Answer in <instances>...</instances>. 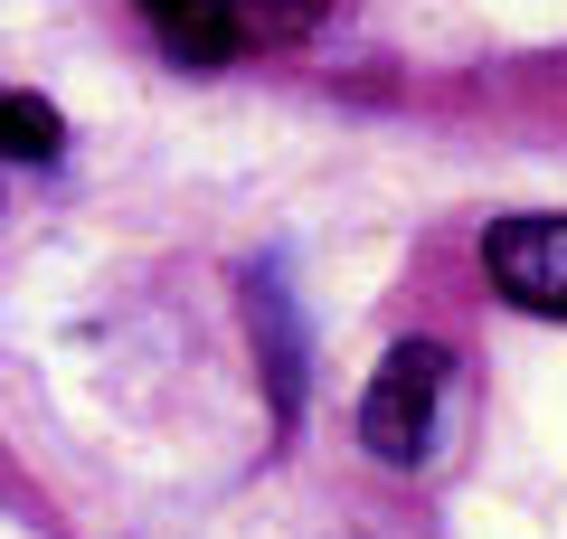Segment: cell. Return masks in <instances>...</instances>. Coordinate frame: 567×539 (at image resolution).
<instances>
[{"label": "cell", "mask_w": 567, "mask_h": 539, "mask_svg": "<svg viewBox=\"0 0 567 539\" xmlns=\"http://www.w3.org/2000/svg\"><path fill=\"white\" fill-rule=\"evenodd\" d=\"M445 379H454V359L445 340H398V350L379 359V379H369L360 398V445L379 464H416L425 445H435V407H445Z\"/></svg>", "instance_id": "obj_1"}, {"label": "cell", "mask_w": 567, "mask_h": 539, "mask_svg": "<svg viewBox=\"0 0 567 539\" xmlns=\"http://www.w3.org/2000/svg\"><path fill=\"white\" fill-rule=\"evenodd\" d=\"M483 265L520 313H567V218H548V209L539 218H502Z\"/></svg>", "instance_id": "obj_2"}, {"label": "cell", "mask_w": 567, "mask_h": 539, "mask_svg": "<svg viewBox=\"0 0 567 539\" xmlns=\"http://www.w3.org/2000/svg\"><path fill=\"white\" fill-rule=\"evenodd\" d=\"M246 322H256V359H265V379H275V417L293 426V407H303V313H293V294L275 275H256Z\"/></svg>", "instance_id": "obj_3"}, {"label": "cell", "mask_w": 567, "mask_h": 539, "mask_svg": "<svg viewBox=\"0 0 567 539\" xmlns=\"http://www.w3.org/2000/svg\"><path fill=\"white\" fill-rule=\"evenodd\" d=\"M331 20V0H218V29H227V48H303L312 29Z\"/></svg>", "instance_id": "obj_4"}, {"label": "cell", "mask_w": 567, "mask_h": 539, "mask_svg": "<svg viewBox=\"0 0 567 539\" xmlns=\"http://www.w3.org/2000/svg\"><path fill=\"white\" fill-rule=\"evenodd\" d=\"M66 114L48 95H0V161H58Z\"/></svg>", "instance_id": "obj_5"}, {"label": "cell", "mask_w": 567, "mask_h": 539, "mask_svg": "<svg viewBox=\"0 0 567 539\" xmlns=\"http://www.w3.org/2000/svg\"><path fill=\"white\" fill-rule=\"evenodd\" d=\"M152 20L171 29V39L189 48V58H227V29H218V0H142Z\"/></svg>", "instance_id": "obj_6"}]
</instances>
